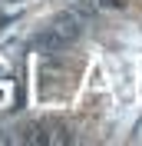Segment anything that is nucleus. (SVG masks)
<instances>
[{
  "label": "nucleus",
  "instance_id": "1",
  "mask_svg": "<svg viewBox=\"0 0 142 146\" xmlns=\"http://www.w3.org/2000/svg\"><path fill=\"white\" fill-rule=\"evenodd\" d=\"M50 27H53L56 33L66 40V43H73V40H80V33H83V20L76 17V13H60Z\"/></svg>",
  "mask_w": 142,
  "mask_h": 146
}]
</instances>
